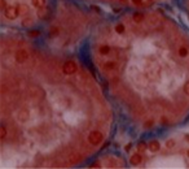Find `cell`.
I'll return each instance as SVG.
<instances>
[{"label": "cell", "instance_id": "obj_1", "mask_svg": "<svg viewBox=\"0 0 189 169\" xmlns=\"http://www.w3.org/2000/svg\"><path fill=\"white\" fill-rule=\"evenodd\" d=\"M29 96L34 102H42L44 99V90L38 85H33L29 89Z\"/></svg>", "mask_w": 189, "mask_h": 169}, {"label": "cell", "instance_id": "obj_7", "mask_svg": "<svg viewBox=\"0 0 189 169\" xmlns=\"http://www.w3.org/2000/svg\"><path fill=\"white\" fill-rule=\"evenodd\" d=\"M146 21H148V24H149L150 27H154V29L161 25V20H159V17L157 14H154V13L150 14V16H148Z\"/></svg>", "mask_w": 189, "mask_h": 169}, {"label": "cell", "instance_id": "obj_2", "mask_svg": "<svg viewBox=\"0 0 189 169\" xmlns=\"http://www.w3.org/2000/svg\"><path fill=\"white\" fill-rule=\"evenodd\" d=\"M102 141H104V134L101 131L93 130V131H91L90 134H88V142H90L91 144H93V146H98Z\"/></svg>", "mask_w": 189, "mask_h": 169}, {"label": "cell", "instance_id": "obj_5", "mask_svg": "<svg viewBox=\"0 0 189 169\" xmlns=\"http://www.w3.org/2000/svg\"><path fill=\"white\" fill-rule=\"evenodd\" d=\"M4 16L7 17L8 20H16L17 17L20 16L17 5H8V7L4 9Z\"/></svg>", "mask_w": 189, "mask_h": 169}, {"label": "cell", "instance_id": "obj_33", "mask_svg": "<svg viewBox=\"0 0 189 169\" xmlns=\"http://www.w3.org/2000/svg\"><path fill=\"white\" fill-rule=\"evenodd\" d=\"M184 138H185V141H188V142H189V134H187V135H185Z\"/></svg>", "mask_w": 189, "mask_h": 169}, {"label": "cell", "instance_id": "obj_20", "mask_svg": "<svg viewBox=\"0 0 189 169\" xmlns=\"http://www.w3.org/2000/svg\"><path fill=\"white\" fill-rule=\"evenodd\" d=\"M48 14V12H47L45 7H42V8H38V17L39 18H45V16Z\"/></svg>", "mask_w": 189, "mask_h": 169}, {"label": "cell", "instance_id": "obj_35", "mask_svg": "<svg viewBox=\"0 0 189 169\" xmlns=\"http://www.w3.org/2000/svg\"><path fill=\"white\" fill-rule=\"evenodd\" d=\"M119 2H126V0H119Z\"/></svg>", "mask_w": 189, "mask_h": 169}, {"label": "cell", "instance_id": "obj_30", "mask_svg": "<svg viewBox=\"0 0 189 169\" xmlns=\"http://www.w3.org/2000/svg\"><path fill=\"white\" fill-rule=\"evenodd\" d=\"M100 167H101V165L98 164V161H94V164L91 165V168H100Z\"/></svg>", "mask_w": 189, "mask_h": 169}, {"label": "cell", "instance_id": "obj_12", "mask_svg": "<svg viewBox=\"0 0 189 169\" xmlns=\"http://www.w3.org/2000/svg\"><path fill=\"white\" fill-rule=\"evenodd\" d=\"M110 52H111V48L109 47L108 44H102V46H100V47H98V54L102 55V56L109 55Z\"/></svg>", "mask_w": 189, "mask_h": 169}, {"label": "cell", "instance_id": "obj_28", "mask_svg": "<svg viewBox=\"0 0 189 169\" xmlns=\"http://www.w3.org/2000/svg\"><path fill=\"white\" fill-rule=\"evenodd\" d=\"M0 5H2L3 10H4L5 8H7V7H8V5H7V2H5V0H0Z\"/></svg>", "mask_w": 189, "mask_h": 169}, {"label": "cell", "instance_id": "obj_24", "mask_svg": "<svg viewBox=\"0 0 189 169\" xmlns=\"http://www.w3.org/2000/svg\"><path fill=\"white\" fill-rule=\"evenodd\" d=\"M148 148V146L145 144V142H140L137 144V150H139V152H145V150Z\"/></svg>", "mask_w": 189, "mask_h": 169}, {"label": "cell", "instance_id": "obj_29", "mask_svg": "<svg viewBox=\"0 0 189 169\" xmlns=\"http://www.w3.org/2000/svg\"><path fill=\"white\" fill-rule=\"evenodd\" d=\"M132 3L135 5H141V4H143V0H132Z\"/></svg>", "mask_w": 189, "mask_h": 169}, {"label": "cell", "instance_id": "obj_16", "mask_svg": "<svg viewBox=\"0 0 189 169\" xmlns=\"http://www.w3.org/2000/svg\"><path fill=\"white\" fill-rule=\"evenodd\" d=\"M60 33H61L60 26H52L51 30H49V35H51V38H56V37L60 35Z\"/></svg>", "mask_w": 189, "mask_h": 169}, {"label": "cell", "instance_id": "obj_27", "mask_svg": "<svg viewBox=\"0 0 189 169\" xmlns=\"http://www.w3.org/2000/svg\"><path fill=\"white\" fill-rule=\"evenodd\" d=\"M183 90H184V94L189 96V81H187V82L184 83V87H183Z\"/></svg>", "mask_w": 189, "mask_h": 169}, {"label": "cell", "instance_id": "obj_31", "mask_svg": "<svg viewBox=\"0 0 189 169\" xmlns=\"http://www.w3.org/2000/svg\"><path fill=\"white\" fill-rule=\"evenodd\" d=\"M161 122H162V124H168V120L166 117H162L161 119Z\"/></svg>", "mask_w": 189, "mask_h": 169}, {"label": "cell", "instance_id": "obj_8", "mask_svg": "<svg viewBox=\"0 0 189 169\" xmlns=\"http://www.w3.org/2000/svg\"><path fill=\"white\" fill-rule=\"evenodd\" d=\"M29 119H30V113H29V111L20 109L18 112H17V120H18L20 122H27Z\"/></svg>", "mask_w": 189, "mask_h": 169}, {"label": "cell", "instance_id": "obj_22", "mask_svg": "<svg viewBox=\"0 0 189 169\" xmlns=\"http://www.w3.org/2000/svg\"><path fill=\"white\" fill-rule=\"evenodd\" d=\"M109 82H110L111 86H117L118 83H119V77H118V75H113V77L109 79Z\"/></svg>", "mask_w": 189, "mask_h": 169}, {"label": "cell", "instance_id": "obj_15", "mask_svg": "<svg viewBox=\"0 0 189 169\" xmlns=\"http://www.w3.org/2000/svg\"><path fill=\"white\" fill-rule=\"evenodd\" d=\"M21 24H22L23 27H31L34 25V21H33L31 17H23L22 21H21Z\"/></svg>", "mask_w": 189, "mask_h": 169}, {"label": "cell", "instance_id": "obj_21", "mask_svg": "<svg viewBox=\"0 0 189 169\" xmlns=\"http://www.w3.org/2000/svg\"><path fill=\"white\" fill-rule=\"evenodd\" d=\"M115 31L118 33V34H123L126 31V26L123 25V24H118L117 26H115Z\"/></svg>", "mask_w": 189, "mask_h": 169}, {"label": "cell", "instance_id": "obj_32", "mask_svg": "<svg viewBox=\"0 0 189 169\" xmlns=\"http://www.w3.org/2000/svg\"><path fill=\"white\" fill-rule=\"evenodd\" d=\"M129 148H131V144H127L126 146V151H129Z\"/></svg>", "mask_w": 189, "mask_h": 169}, {"label": "cell", "instance_id": "obj_10", "mask_svg": "<svg viewBox=\"0 0 189 169\" xmlns=\"http://www.w3.org/2000/svg\"><path fill=\"white\" fill-rule=\"evenodd\" d=\"M129 163H131L132 165H139L140 163H143V156L140 154H135L131 156V159H129Z\"/></svg>", "mask_w": 189, "mask_h": 169}, {"label": "cell", "instance_id": "obj_9", "mask_svg": "<svg viewBox=\"0 0 189 169\" xmlns=\"http://www.w3.org/2000/svg\"><path fill=\"white\" fill-rule=\"evenodd\" d=\"M82 159H83V155L79 154V152H73L69 157V163L70 164H76V163H79Z\"/></svg>", "mask_w": 189, "mask_h": 169}, {"label": "cell", "instance_id": "obj_23", "mask_svg": "<svg viewBox=\"0 0 189 169\" xmlns=\"http://www.w3.org/2000/svg\"><path fill=\"white\" fill-rule=\"evenodd\" d=\"M175 146H176V142L174 141V139H168V141L166 142V148L167 150H172Z\"/></svg>", "mask_w": 189, "mask_h": 169}, {"label": "cell", "instance_id": "obj_11", "mask_svg": "<svg viewBox=\"0 0 189 169\" xmlns=\"http://www.w3.org/2000/svg\"><path fill=\"white\" fill-rule=\"evenodd\" d=\"M148 148L150 150V152H158L159 148H161V144H159L158 141H152L148 146Z\"/></svg>", "mask_w": 189, "mask_h": 169}, {"label": "cell", "instance_id": "obj_13", "mask_svg": "<svg viewBox=\"0 0 189 169\" xmlns=\"http://www.w3.org/2000/svg\"><path fill=\"white\" fill-rule=\"evenodd\" d=\"M144 18H145V16H144V13H141V12H136V13H133V16H132V20H133L135 24H141V22L144 21Z\"/></svg>", "mask_w": 189, "mask_h": 169}, {"label": "cell", "instance_id": "obj_25", "mask_svg": "<svg viewBox=\"0 0 189 169\" xmlns=\"http://www.w3.org/2000/svg\"><path fill=\"white\" fill-rule=\"evenodd\" d=\"M27 34H29V37H30V38H38L40 35V31H38V30H30Z\"/></svg>", "mask_w": 189, "mask_h": 169}, {"label": "cell", "instance_id": "obj_17", "mask_svg": "<svg viewBox=\"0 0 189 169\" xmlns=\"http://www.w3.org/2000/svg\"><path fill=\"white\" fill-rule=\"evenodd\" d=\"M189 54V50L185 47V46H181V47H179L178 50V55L181 57V59H184V57H187Z\"/></svg>", "mask_w": 189, "mask_h": 169}, {"label": "cell", "instance_id": "obj_34", "mask_svg": "<svg viewBox=\"0 0 189 169\" xmlns=\"http://www.w3.org/2000/svg\"><path fill=\"white\" fill-rule=\"evenodd\" d=\"M187 155H188V157H189V150H188V152H187Z\"/></svg>", "mask_w": 189, "mask_h": 169}, {"label": "cell", "instance_id": "obj_26", "mask_svg": "<svg viewBox=\"0 0 189 169\" xmlns=\"http://www.w3.org/2000/svg\"><path fill=\"white\" fill-rule=\"evenodd\" d=\"M153 125H154V120H148L146 122H144V127H145V129H149V127H152Z\"/></svg>", "mask_w": 189, "mask_h": 169}, {"label": "cell", "instance_id": "obj_36", "mask_svg": "<svg viewBox=\"0 0 189 169\" xmlns=\"http://www.w3.org/2000/svg\"><path fill=\"white\" fill-rule=\"evenodd\" d=\"M148 2H153V0H148Z\"/></svg>", "mask_w": 189, "mask_h": 169}, {"label": "cell", "instance_id": "obj_4", "mask_svg": "<svg viewBox=\"0 0 189 169\" xmlns=\"http://www.w3.org/2000/svg\"><path fill=\"white\" fill-rule=\"evenodd\" d=\"M76 70H78V65H76V62L73 60H68L62 65V72L66 75H71V74L76 73Z\"/></svg>", "mask_w": 189, "mask_h": 169}, {"label": "cell", "instance_id": "obj_3", "mask_svg": "<svg viewBox=\"0 0 189 169\" xmlns=\"http://www.w3.org/2000/svg\"><path fill=\"white\" fill-rule=\"evenodd\" d=\"M14 59H16V62H18V64H25V62L29 61V59H30V54H29L27 50L20 48V50L14 54Z\"/></svg>", "mask_w": 189, "mask_h": 169}, {"label": "cell", "instance_id": "obj_6", "mask_svg": "<svg viewBox=\"0 0 189 169\" xmlns=\"http://www.w3.org/2000/svg\"><path fill=\"white\" fill-rule=\"evenodd\" d=\"M101 69L105 73H115L118 70V64L114 60H108L101 64Z\"/></svg>", "mask_w": 189, "mask_h": 169}, {"label": "cell", "instance_id": "obj_14", "mask_svg": "<svg viewBox=\"0 0 189 169\" xmlns=\"http://www.w3.org/2000/svg\"><path fill=\"white\" fill-rule=\"evenodd\" d=\"M17 8H18V13H20L21 17L22 16H26L29 13V7H27L26 4H18V5H17Z\"/></svg>", "mask_w": 189, "mask_h": 169}, {"label": "cell", "instance_id": "obj_18", "mask_svg": "<svg viewBox=\"0 0 189 169\" xmlns=\"http://www.w3.org/2000/svg\"><path fill=\"white\" fill-rule=\"evenodd\" d=\"M31 3L35 8H42V7H45L47 0H31Z\"/></svg>", "mask_w": 189, "mask_h": 169}, {"label": "cell", "instance_id": "obj_19", "mask_svg": "<svg viewBox=\"0 0 189 169\" xmlns=\"http://www.w3.org/2000/svg\"><path fill=\"white\" fill-rule=\"evenodd\" d=\"M7 134H8L7 127H5L4 125H2V126H0V139H2V141H5V138H7Z\"/></svg>", "mask_w": 189, "mask_h": 169}]
</instances>
